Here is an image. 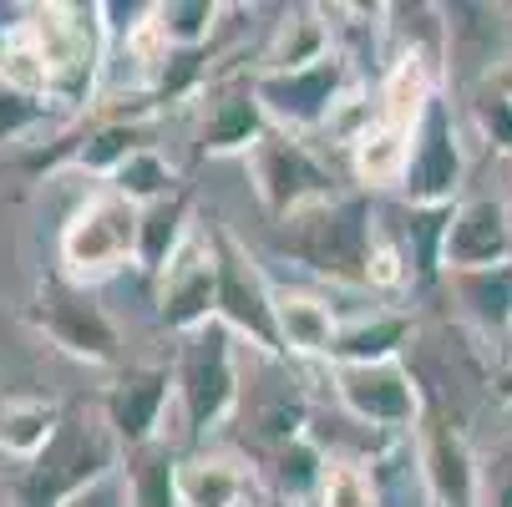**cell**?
Returning <instances> with one entry per match:
<instances>
[{
  "label": "cell",
  "instance_id": "6da1fadb",
  "mask_svg": "<svg viewBox=\"0 0 512 507\" xmlns=\"http://www.w3.org/2000/svg\"><path fill=\"white\" fill-rule=\"evenodd\" d=\"M376 229H381V213H376L371 193L355 188V193H335V198L295 213V219H279L274 244L330 284L365 289V264H371Z\"/></svg>",
  "mask_w": 512,
  "mask_h": 507
},
{
  "label": "cell",
  "instance_id": "7a4b0ae2",
  "mask_svg": "<svg viewBox=\"0 0 512 507\" xmlns=\"http://www.w3.org/2000/svg\"><path fill=\"white\" fill-rule=\"evenodd\" d=\"M122 442L112 437V426L102 411H66L61 426L51 431V442L21 477V507H66L71 497L92 492L97 482L117 477Z\"/></svg>",
  "mask_w": 512,
  "mask_h": 507
},
{
  "label": "cell",
  "instance_id": "3957f363",
  "mask_svg": "<svg viewBox=\"0 0 512 507\" xmlns=\"http://www.w3.org/2000/svg\"><path fill=\"white\" fill-rule=\"evenodd\" d=\"M173 396L183 406V431L193 442H208L224 431L244 401V376H239V340L229 325H203L183 335L178 360H173Z\"/></svg>",
  "mask_w": 512,
  "mask_h": 507
},
{
  "label": "cell",
  "instance_id": "277c9868",
  "mask_svg": "<svg viewBox=\"0 0 512 507\" xmlns=\"http://www.w3.org/2000/svg\"><path fill=\"white\" fill-rule=\"evenodd\" d=\"M355 87H360V77L345 51H330L325 61L300 66V71H254V92H259L269 127L289 132V137H310V142L330 132L340 102Z\"/></svg>",
  "mask_w": 512,
  "mask_h": 507
},
{
  "label": "cell",
  "instance_id": "5b68a950",
  "mask_svg": "<svg viewBox=\"0 0 512 507\" xmlns=\"http://www.w3.org/2000/svg\"><path fill=\"white\" fill-rule=\"evenodd\" d=\"M249 168V183H254V198L264 203V213L279 224V219H295V213L345 193L335 168L315 153L310 137H289V132H264V142L244 158Z\"/></svg>",
  "mask_w": 512,
  "mask_h": 507
},
{
  "label": "cell",
  "instance_id": "8992f818",
  "mask_svg": "<svg viewBox=\"0 0 512 507\" xmlns=\"http://www.w3.org/2000/svg\"><path fill=\"white\" fill-rule=\"evenodd\" d=\"M208 239L218 254V325H229L234 340H249V350L284 360L279 325H274V279L229 224H213Z\"/></svg>",
  "mask_w": 512,
  "mask_h": 507
},
{
  "label": "cell",
  "instance_id": "52a82bcc",
  "mask_svg": "<svg viewBox=\"0 0 512 507\" xmlns=\"http://www.w3.org/2000/svg\"><path fill=\"white\" fill-rule=\"evenodd\" d=\"M137 203H127L117 188H97L61 229V264L71 279H107L127 264H137Z\"/></svg>",
  "mask_w": 512,
  "mask_h": 507
},
{
  "label": "cell",
  "instance_id": "ba28073f",
  "mask_svg": "<svg viewBox=\"0 0 512 507\" xmlns=\"http://www.w3.org/2000/svg\"><path fill=\"white\" fill-rule=\"evenodd\" d=\"M467 183V148L462 127L452 117V102L436 92L431 107L421 112L411 132V163L401 178V203L406 208H457Z\"/></svg>",
  "mask_w": 512,
  "mask_h": 507
},
{
  "label": "cell",
  "instance_id": "9c48e42d",
  "mask_svg": "<svg viewBox=\"0 0 512 507\" xmlns=\"http://www.w3.org/2000/svg\"><path fill=\"white\" fill-rule=\"evenodd\" d=\"M330 396L340 411L360 426H371L376 437H416L421 431V381L401 366H330Z\"/></svg>",
  "mask_w": 512,
  "mask_h": 507
},
{
  "label": "cell",
  "instance_id": "30bf717a",
  "mask_svg": "<svg viewBox=\"0 0 512 507\" xmlns=\"http://www.w3.org/2000/svg\"><path fill=\"white\" fill-rule=\"evenodd\" d=\"M31 325L61 345L66 355L87 360V366H112L117 360V325L107 320V310L87 295L82 284H46L41 305L31 310Z\"/></svg>",
  "mask_w": 512,
  "mask_h": 507
},
{
  "label": "cell",
  "instance_id": "8fae6325",
  "mask_svg": "<svg viewBox=\"0 0 512 507\" xmlns=\"http://www.w3.org/2000/svg\"><path fill=\"white\" fill-rule=\"evenodd\" d=\"M218 320V254L208 234H193L158 274V325L178 340Z\"/></svg>",
  "mask_w": 512,
  "mask_h": 507
},
{
  "label": "cell",
  "instance_id": "7c38bea8",
  "mask_svg": "<svg viewBox=\"0 0 512 507\" xmlns=\"http://www.w3.org/2000/svg\"><path fill=\"white\" fill-rule=\"evenodd\" d=\"M269 132V117L259 107L254 77H213L203 92L198 117V153L203 158H249Z\"/></svg>",
  "mask_w": 512,
  "mask_h": 507
},
{
  "label": "cell",
  "instance_id": "4fadbf2b",
  "mask_svg": "<svg viewBox=\"0 0 512 507\" xmlns=\"http://www.w3.org/2000/svg\"><path fill=\"white\" fill-rule=\"evenodd\" d=\"M512 264V208L502 198H462L442 239V274H477Z\"/></svg>",
  "mask_w": 512,
  "mask_h": 507
},
{
  "label": "cell",
  "instance_id": "5bb4252c",
  "mask_svg": "<svg viewBox=\"0 0 512 507\" xmlns=\"http://www.w3.org/2000/svg\"><path fill=\"white\" fill-rule=\"evenodd\" d=\"M168 401H173V371L168 366H127L112 381V391L102 401V416L112 426V437L122 442V457L148 447V442H163Z\"/></svg>",
  "mask_w": 512,
  "mask_h": 507
},
{
  "label": "cell",
  "instance_id": "9a60e30c",
  "mask_svg": "<svg viewBox=\"0 0 512 507\" xmlns=\"http://www.w3.org/2000/svg\"><path fill=\"white\" fill-rule=\"evenodd\" d=\"M416 457L431 507H477L482 487V452L462 437L452 421H421L416 431Z\"/></svg>",
  "mask_w": 512,
  "mask_h": 507
},
{
  "label": "cell",
  "instance_id": "2e32d148",
  "mask_svg": "<svg viewBox=\"0 0 512 507\" xmlns=\"http://www.w3.org/2000/svg\"><path fill=\"white\" fill-rule=\"evenodd\" d=\"M178 492L183 507H254L259 472L239 452H193L178 457Z\"/></svg>",
  "mask_w": 512,
  "mask_h": 507
},
{
  "label": "cell",
  "instance_id": "e0dca14e",
  "mask_svg": "<svg viewBox=\"0 0 512 507\" xmlns=\"http://www.w3.org/2000/svg\"><path fill=\"white\" fill-rule=\"evenodd\" d=\"M274 325H279V350L300 355V360H325L340 335V310L315 295V289H295V284H274Z\"/></svg>",
  "mask_w": 512,
  "mask_h": 507
},
{
  "label": "cell",
  "instance_id": "ac0fdd59",
  "mask_svg": "<svg viewBox=\"0 0 512 507\" xmlns=\"http://www.w3.org/2000/svg\"><path fill=\"white\" fill-rule=\"evenodd\" d=\"M411 340H416V320L406 310H365L340 320L330 366H386V360H401Z\"/></svg>",
  "mask_w": 512,
  "mask_h": 507
},
{
  "label": "cell",
  "instance_id": "d6986e66",
  "mask_svg": "<svg viewBox=\"0 0 512 507\" xmlns=\"http://www.w3.org/2000/svg\"><path fill=\"white\" fill-rule=\"evenodd\" d=\"M330 51H340V46H335L325 6H295V11H284V21H274L254 71H300V66L325 61Z\"/></svg>",
  "mask_w": 512,
  "mask_h": 507
},
{
  "label": "cell",
  "instance_id": "ffe728a7",
  "mask_svg": "<svg viewBox=\"0 0 512 507\" xmlns=\"http://www.w3.org/2000/svg\"><path fill=\"white\" fill-rule=\"evenodd\" d=\"M411 132L416 127H401L391 117H371L355 142H350V173L360 183V193H376V188H396L401 193V178H406V163H411Z\"/></svg>",
  "mask_w": 512,
  "mask_h": 507
},
{
  "label": "cell",
  "instance_id": "44dd1931",
  "mask_svg": "<svg viewBox=\"0 0 512 507\" xmlns=\"http://www.w3.org/2000/svg\"><path fill=\"white\" fill-rule=\"evenodd\" d=\"M188 239H193V229H188V188H178V193H168V198H158V203H148L137 213V269L158 279Z\"/></svg>",
  "mask_w": 512,
  "mask_h": 507
},
{
  "label": "cell",
  "instance_id": "7402d4cb",
  "mask_svg": "<svg viewBox=\"0 0 512 507\" xmlns=\"http://www.w3.org/2000/svg\"><path fill=\"white\" fill-rule=\"evenodd\" d=\"M452 295L457 310L472 320L477 335H497L507 345L512 330V264L507 269H477V274H452Z\"/></svg>",
  "mask_w": 512,
  "mask_h": 507
},
{
  "label": "cell",
  "instance_id": "603a6c76",
  "mask_svg": "<svg viewBox=\"0 0 512 507\" xmlns=\"http://www.w3.org/2000/svg\"><path fill=\"white\" fill-rule=\"evenodd\" d=\"M122 497L127 507H183L178 457L168 442H148L122 457Z\"/></svg>",
  "mask_w": 512,
  "mask_h": 507
},
{
  "label": "cell",
  "instance_id": "cb8c5ba5",
  "mask_svg": "<svg viewBox=\"0 0 512 507\" xmlns=\"http://www.w3.org/2000/svg\"><path fill=\"white\" fill-rule=\"evenodd\" d=\"M325 467H330V457L320 452L315 437H295V442H284V447L269 452V477H274V487H279L284 502L315 507V492L325 482Z\"/></svg>",
  "mask_w": 512,
  "mask_h": 507
},
{
  "label": "cell",
  "instance_id": "d4e9b609",
  "mask_svg": "<svg viewBox=\"0 0 512 507\" xmlns=\"http://www.w3.org/2000/svg\"><path fill=\"white\" fill-rule=\"evenodd\" d=\"M224 16L229 6H218V0H168V6H153V26L168 51H203Z\"/></svg>",
  "mask_w": 512,
  "mask_h": 507
},
{
  "label": "cell",
  "instance_id": "484cf974",
  "mask_svg": "<svg viewBox=\"0 0 512 507\" xmlns=\"http://www.w3.org/2000/svg\"><path fill=\"white\" fill-rule=\"evenodd\" d=\"M56 426H61V411L51 401H6L0 406V447L36 462Z\"/></svg>",
  "mask_w": 512,
  "mask_h": 507
},
{
  "label": "cell",
  "instance_id": "4316f807",
  "mask_svg": "<svg viewBox=\"0 0 512 507\" xmlns=\"http://www.w3.org/2000/svg\"><path fill=\"white\" fill-rule=\"evenodd\" d=\"M107 188H117V193H122L127 203H137V208H148V203L178 193L183 178H178V168H173L158 148H142L137 158H127V163L107 178Z\"/></svg>",
  "mask_w": 512,
  "mask_h": 507
},
{
  "label": "cell",
  "instance_id": "83f0119b",
  "mask_svg": "<svg viewBox=\"0 0 512 507\" xmlns=\"http://www.w3.org/2000/svg\"><path fill=\"white\" fill-rule=\"evenodd\" d=\"M142 148H153L148 127H142V122H107V127H97L82 148H77V168L112 178V173H117L127 158H137Z\"/></svg>",
  "mask_w": 512,
  "mask_h": 507
},
{
  "label": "cell",
  "instance_id": "f1b7e54d",
  "mask_svg": "<svg viewBox=\"0 0 512 507\" xmlns=\"http://www.w3.org/2000/svg\"><path fill=\"white\" fill-rule=\"evenodd\" d=\"M315 507H386V497H381V487H376V477H371V467H365V462L330 457L325 482L315 492Z\"/></svg>",
  "mask_w": 512,
  "mask_h": 507
},
{
  "label": "cell",
  "instance_id": "f546056e",
  "mask_svg": "<svg viewBox=\"0 0 512 507\" xmlns=\"http://www.w3.org/2000/svg\"><path fill=\"white\" fill-rule=\"evenodd\" d=\"M472 122H477V132H482V142L492 153L512 158V97L497 82L472 97Z\"/></svg>",
  "mask_w": 512,
  "mask_h": 507
},
{
  "label": "cell",
  "instance_id": "4dcf8cb0",
  "mask_svg": "<svg viewBox=\"0 0 512 507\" xmlns=\"http://www.w3.org/2000/svg\"><path fill=\"white\" fill-rule=\"evenodd\" d=\"M477 507H512V431L482 452V487H477Z\"/></svg>",
  "mask_w": 512,
  "mask_h": 507
},
{
  "label": "cell",
  "instance_id": "1f68e13d",
  "mask_svg": "<svg viewBox=\"0 0 512 507\" xmlns=\"http://www.w3.org/2000/svg\"><path fill=\"white\" fill-rule=\"evenodd\" d=\"M46 112V102H36L31 92H0V132H16V127H26V122H36Z\"/></svg>",
  "mask_w": 512,
  "mask_h": 507
},
{
  "label": "cell",
  "instance_id": "d6a6232c",
  "mask_svg": "<svg viewBox=\"0 0 512 507\" xmlns=\"http://www.w3.org/2000/svg\"><path fill=\"white\" fill-rule=\"evenodd\" d=\"M127 497H122V477H107V482H97L92 492H82V497H71L66 507H122Z\"/></svg>",
  "mask_w": 512,
  "mask_h": 507
},
{
  "label": "cell",
  "instance_id": "836d02e7",
  "mask_svg": "<svg viewBox=\"0 0 512 507\" xmlns=\"http://www.w3.org/2000/svg\"><path fill=\"white\" fill-rule=\"evenodd\" d=\"M492 396H497L502 406H512V350L497 360V371H492Z\"/></svg>",
  "mask_w": 512,
  "mask_h": 507
},
{
  "label": "cell",
  "instance_id": "e575fe53",
  "mask_svg": "<svg viewBox=\"0 0 512 507\" xmlns=\"http://www.w3.org/2000/svg\"><path fill=\"white\" fill-rule=\"evenodd\" d=\"M497 87H502V92L512 97V71H502V77H497Z\"/></svg>",
  "mask_w": 512,
  "mask_h": 507
},
{
  "label": "cell",
  "instance_id": "d590c367",
  "mask_svg": "<svg viewBox=\"0 0 512 507\" xmlns=\"http://www.w3.org/2000/svg\"><path fill=\"white\" fill-rule=\"evenodd\" d=\"M507 350H512V330H507Z\"/></svg>",
  "mask_w": 512,
  "mask_h": 507
}]
</instances>
